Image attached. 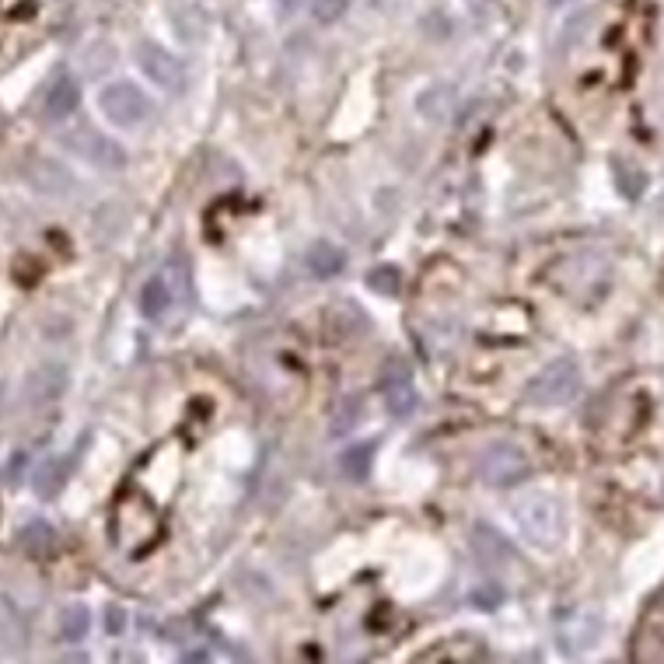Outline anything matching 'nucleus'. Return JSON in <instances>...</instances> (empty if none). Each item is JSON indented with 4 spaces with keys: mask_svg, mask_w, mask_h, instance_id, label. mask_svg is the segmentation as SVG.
<instances>
[{
    "mask_svg": "<svg viewBox=\"0 0 664 664\" xmlns=\"http://www.w3.org/2000/svg\"><path fill=\"white\" fill-rule=\"evenodd\" d=\"M35 7V0H0V11L7 14V18H28Z\"/></svg>",
    "mask_w": 664,
    "mask_h": 664,
    "instance_id": "nucleus-19",
    "label": "nucleus"
},
{
    "mask_svg": "<svg viewBox=\"0 0 664 664\" xmlns=\"http://www.w3.org/2000/svg\"><path fill=\"white\" fill-rule=\"evenodd\" d=\"M179 301L182 298L175 294V287L168 284L165 273H154V277L140 287V312H144L147 319H161V315H165L172 305H179Z\"/></svg>",
    "mask_w": 664,
    "mask_h": 664,
    "instance_id": "nucleus-9",
    "label": "nucleus"
},
{
    "mask_svg": "<svg viewBox=\"0 0 664 664\" xmlns=\"http://www.w3.org/2000/svg\"><path fill=\"white\" fill-rule=\"evenodd\" d=\"M514 518L518 528L532 546L553 549L563 539V507L560 500L546 497V493H525V497L514 504Z\"/></svg>",
    "mask_w": 664,
    "mask_h": 664,
    "instance_id": "nucleus-1",
    "label": "nucleus"
},
{
    "mask_svg": "<svg viewBox=\"0 0 664 664\" xmlns=\"http://www.w3.org/2000/svg\"><path fill=\"white\" fill-rule=\"evenodd\" d=\"M528 472H532V462H528L525 448H518V444H511V441L490 444V448L483 451V458H479V476H483V483L493 486V490H507V486L525 483Z\"/></svg>",
    "mask_w": 664,
    "mask_h": 664,
    "instance_id": "nucleus-3",
    "label": "nucleus"
},
{
    "mask_svg": "<svg viewBox=\"0 0 664 664\" xmlns=\"http://www.w3.org/2000/svg\"><path fill=\"white\" fill-rule=\"evenodd\" d=\"M133 53H137L140 70H144V74L151 77L154 84H161V88H168V91H179L182 88V81H186V70H182V63L175 60V56L168 53L165 46H158V42H151V39H140L137 46H133Z\"/></svg>",
    "mask_w": 664,
    "mask_h": 664,
    "instance_id": "nucleus-5",
    "label": "nucleus"
},
{
    "mask_svg": "<svg viewBox=\"0 0 664 664\" xmlns=\"http://www.w3.org/2000/svg\"><path fill=\"white\" fill-rule=\"evenodd\" d=\"M549 4H556V7H563V4H570V0H549Z\"/></svg>",
    "mask_w": 664,
    "mask_h": 664,
    "instance_id": "nucleus-23",
    "label": "nucleus"
},
{
    "mask_svg": "<svg viewBox=\"0 0 664 664\" xmlns=\"http://www.w3.org/2000/svg\"><path fill=\"white\" fill-rule=\"evenodd\" d=\"M18 539L28 556H46L49 549H53V528H49L46 521H32V525L21 528Z\"/></svg>",
    "mask_w": 664,
    "mask_h": 664,
    "instance_id": "nucleus-15",
    "label": "nucleus"
},
{
    "mask_svg": "<svg viewBox=\"0 0 664 664\" xmlns=\"http://www.w3.org/2000/svg\"><path fill=\"white\" fill-rule=\"evenodd\" d=\"M371 458H374V444H357V448H346L339 455V472L353 483H364L367 472H371Z\"/></svg>",
    "mask_w": 664,
    "mask_h": 664,
    "instance_id": "nucleus-13",
    "label": "nucleus"
},
{
    "mask_svg": "<svg viewBox=\"0 0 664 664\" xmlns=\"http://www.w3.org/2000/svg\"><path fill=\"white\" fill-rule=\"evenodd\" d=\"M577 392H581V367H577V360L563 357L546 364L528 381L525 399L532 406H567V402L577 399Z\"/></svg>",
    "mask_w": 664,
    "mask_h": 664,
    "instance_id": "nucleus-2",
    "label": "nucleus"
},
{
    "mask_svg": "<svg viewBox=\"0 0 664 664\" xmlns=\"http://www.w3.org/2000/svg\"><path fill=\"white\" fill-rule=\"evenodd\" d=\"M469 549H472V556L483 563V567H507V563L514 560L511 542H507L504 535L497 532V528L483 525V521H476V525H472Z\"/></svg>",
    "mask_w": 664,
    "mask_h": 664,
    "instance_id": "nucleus-7",
    "label": "nucleus"
},
{
    "mask_svg": "<svg viewBox=\"0 0 664 664\" xmlns=\"http://www.w3.org/2000/svg\"><path fill=\"white\" fill-rule=\"evenodd\" d=\"M294 7H298V0H280V11H284V14H291Z\"/></svg>",
    "mask_w": 664,
    "mask_h": 664,
    "instance_id": "nucleus-21",
    "label": "nucleus"
},
{
    "mask_svg": "<svg viewBox=\"0 0 664 664\" xmlns=\"http://www.w3.org/2000/svg\"><path fill=\"white\" fill-rule=\"evenodd\" d=\"M67 472H70V462H63V458L49 455L39 462V469L32 472V490L39 493L42 500L56 497V493L63 490V483H67Z\"/></svg>",
    "mask_w": 664,
    "mask_h": 664,
    "instance_id": "nucleus-10",
    "label": "nucleus"
},
{
    "mask_svg": "<svg viewBox=\"0 0 664 664\" xmlns=\"http://www.w3.org/2000/svg\"><path fill=\"white\" fill-rule=\"evenodd\" d=\"M109 633H123V612L109 609Z\"/></svg>",
    "mask_w": 664,
    "mask_h": 664,
    "instance_id": "nucleus-20",
    "label": "nucleus"
},
{
    "mask_svg": "<svg viewBox=\"0 0 664 664\" xmlns=\"http://www.w3.org/2000/svg\"><path fill=\"white\" fill-rule=\"evenodd\" d=\"M381 399H385L388 413L399 416V420L416 409V385H413V378H409L402 360H392L388 371L381 374Z\"/></svg>",
    "mask_w": 664,
    "mask_h": 664,
    "instance_id": "nucleus-6",
    "label": "nucleus"
},
{
    "mask_svg": "<svg viewBox=\"0 0 664 664\" xmlns=\"http://www.w3.org/2000/svg\"><path fill=\"white\" fill-rule=\"evenodd\" d=\"M367 287H371L374 294H385V298H395L402 287V277L395 266H378V270L367 273Z\"/></svg>",
    "mask_w": 664,
    "mask_h": 664,
    "instance_id": "nucleus-16",
    "label": "nucleus"
},
{
    "mask_svg": "<svg viewBox=\"0 0 664 664\" xmlns=\"http://www.w3.org/2000/svg\"><path fill=\"white\" fill-rule=\"evenodd\" d=\"M77 105H81V91H77V84L70 81V77H60L46 95V116L67 119L77 112Z\"/></svg>",
    "mask_w": 664,
    "mask_h": 664,
    "instance_id": "nucleus-12",
    "label": "nucleus"
},
{
    "mask_svg": "<svg viewBox=\"0 0 664 664\" xmlns=\"http://www.w3.org/2000/svg\"><path fill=\"white\" fill-rule=\"evenodd\" d=\"M357 416H360V399H346L343 406H339V413L332 416V430L329 434L332 437H339V434H346V430L357 423Z\"/></svg>",
    "mask_w": 664,
    "mask_h": 664,
    "instance_id": "nucleus-17",
    "label": "nucleus"
},
{
    "mask_svg": "<svg viewBox=\"0 0 664 664\" xmlns=\"http://www.w3.org/2000/svg\"><path fill=\"white\" fill-rule=\"evenodd\" d=\"M0 413H4V381H0Z\"/></svg>",
    "mask_w": 664,
    "mask_h": 664,
    "instance_id": "nucleus-22",
    "label": "nucleus"
},
{
    "mask_svg": "<svg viewBox=\"0 0 664 664\" xmlns=\"http://www.w3.org/2000/svg\"><path fill=\"white\" fill-rule=\"evenodd\" d=\"M343 11H346V0H312V14H315V21H322V25L336 21Z\"/></svg>",
    "mask_w": 664,
    "mask_h": 664,
    "instance_id": "nucleus-18",
    "label": "nucleus"
},
{
    "mask_svg": "<svg viewBox=\"0 0 664 664\" xmlns=\"http://www.w3.org/2000/svg\"><path fill=\"white\" fill-rule=\"evenodd\" d=\"M88 626H91V612L88 605H67L60 612V637L67 644H77V640L88 637Z\"/></svg>",
    "mask_w": 664,
    "mask_h": 664,
    "instance_id": "nucleus-14",
    "label": "nucleus"
},
{
    "mask_svg": "<svg viewBox=\"0 0 664 664\" xmlns=\"http://www.w3.org/2000/svg\"><path fill=\"white\" fill-rule=\"evenodd\" d=\"M343 266H346L343 249H336L332 242H315L312 249H308V256H305V270L312 273L315 280L336 277V273L343 270Z\"/></svg>",
    "mask_w": 664,
    "mask_h": 664,
    "instance_id": "nucleus-11",
    "label": "nucleus"
},
{
    "mask_svg": "<svg viewBox=\"0 0 664 664\" xmlns=\"http://www.w3.org/2000/svg\"><path fill=\"white\" fill-rule=\"evenodd\" d=\"M67 371L60 364H42L35 371H28L25 378V399L28 406H46V402H56L63 392H67Z\"/></svg>",
    "mask_w": 664,
    "mask_h": 664,
    "instance_id": "nucleus-8",
    "label": "nucleus"
},
{
    "mask_svg": "<svg viewBox=\"0 0 664 664\" xmlns=\"http://www.w3.org/2000/svg\"><path fill=\"white\" fill-rule=\"evenodd\" d=\"M98 109L105 112V119L116 126H140L147 116H151V98L130 81H116L105 84L102 95H98Z\"/></svg>",
    "mask_w": 664,
    "mask_h": 664,
    "instance_id": "nucleus-4",
    "label": "nucleus"
}]
</instances>
